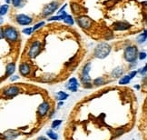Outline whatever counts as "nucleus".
I'll use <instances>...</instances> for the list:
<instances>
[{
    "label": "nucleus",
    "mask_w": 147,
    "mask_h": 140,
    "mask_svg": "<svg viewBox=\"0 0 147 140\" xmlns=\"http://www.w3.org/2000/svg\"><path fill=\"white\" fill-rule=\"evenodd\" d=\"M139 73H140L141 75L145 76V74H146V66H144V68H141V69L139 70Z\"/></svg>",
    "instance_id": "c85d7f7f"
},
{
    "label": "nucleus",
    "mask_w": 147,
    "mask_h": 140,
    "mask_svg": "<svg viewBox=\"0 0 147 140\" xmlns=\"http://www.w3.org/2000/svg\"><path fill=\"white\" fill-rule=\"evenodd\" d=\"M32 32H33V29L30 28V27H28V28H25L23 30V33H24V34H26V35H31Z\"/></svg>",
    "instance_id": "bb28decb"
},
{
    "label": "nucleus",
    "mask_w": 147,
    "mask_h": 140,
    "mask_svg": "<svg viewBox=\"0 0 147 140\" xmlns=\"http://www.w3.org/2000/svg\"><path fill=\"white\" fill-rule=\"evenodd\" d=\"M131 79L132 78L130 77V76L128 75V76H123L121 79H120V81H119V84L120 85H124V84H128L130 81H131Z\"/></svg>",
    "instance_id": "a211bd4d"
},
{
    "label": "nucleus",
    "mask_w": 147,
    "mask_h": 140,
    "mask_svg": "<svg viewBox=\"0 0 147 140\" xmlns=\"http://www.w3.org/2000/svg\"><path fill=\"white\" fill-rule=\"evenodd\" d=\"M15 69H16L15 64L14 63H9L7 66V69H5V74H7V76H11L15 72Z\"/></svg>",
    "instance_id": "2eb2a0df"
},
{
    "label": "nucleus",
    "mask_w": 147,
    "mask_h": 140,
    "mask_svg": "<svg viewBox=\"0 0 147 140\" xmlns=\"http://www.w3.org/2000/svg\"><path fill=\"white\" fill-rule=\"evenodd\" d=\"M91 69V63H87L83 68V73H82V82L84 84H89L91 82V78L89 76V72Z\"/></svg>",
    "instance_id": "423d86ee"
},
{
    "label": "nucleus",
    "mask_w": 147,
    "mask_h": 140,
    "mask_svg": "<svg viewBox=\"0 0 147 140\" xmlns=\"http://www.w3.org/2000/svg\"><path fill=\"white\" fill-rule=\"evenodd\" d=\"M61 123H62V120H55L52 123V128H57Z\"/></svg>",
    "instance_id": "b1692460"
},
{
    "label": "nucleus",
    "mask_w": 147,
    "mask_h": 140,
    "mask_svg": "<svg viewBox=\"0 0 147 140\" xmlns=\"http://www.w3.org/2000/svg\"><path fill=\"white\" fill-rule=\"evenodd\" d=\"M139 58H140L141 60H144V59H145V58H146V53H145V52H142V53H140V54H139Z\"/></svg>",
    "instance_id": "cd10ccee"
},
{
    "label": "nucleus",
    "mask_w": 147,
    "mask_h": 140,
    "mask_svg": "<svg viewBox=\"0 0 147 140\" xmlns=\"http://www.w3.org/2000/svg\"><path fill=\"white\" fill-rule=\"evenodd\" d=\"M4 37V35H3V30L0 28V39Z\"/></svg>",
    "instance_id": "473e14b6"
},
{
    "label": "nucleus",
    "mask_w": 147,
    "mask_h": 140,
    "mask_svg": "<svg viewBox=\"0 0 147 140\" xmlns=\"http://www.w3.org/2000/svg\"><path fill=\"white\" fill-rule=\"evenodd\" d=\"M16 22L22 26L30 25L33 21V19L30 18V16H28L26 15H18L16 16Z\"/></svg>",
    "instance_id": "0eeeda50"
},
{
    "label": "nucleus",
    "mask_w": 147,
    "mask_h": 140,
    "mask_svg": "<svg viewBox=\"0 0 147 140\" xmlns=\"http://www.w3.org/2000/svg\"><path fill=\"white\" fill-rule=\"evenodd\" d=\"M123 74V68H121V66H118V68H115L112 72V75L114 77H119Z\"/></svg>",
    "instance_id": "f3484780"
},
{
    "label": "nucleus",
    "mask_w": 147,
    "mask_h": 140,
    "mask_svg": "<svg viewBox=\"0 0 147 140\" xmlns=\"http://www.w3.org/2000/svg\"><path fill=\"white\" fill-rule=\"evenodd\" d=\"M47 136L51 138V139H53V140H57L58 139V135L56 133H55L53 130H48L47 132Z\"/></svg>",
    "instance_id": "6ab92c4d"
},
{
    "label": "nucleus",
    "mask_w": 147,
    "mask_h": 140,
    "mask_svg": "<svg viewBox=\"0 0 147 140\" xmlns=\"http://www.w3.org/2000/svg\"><path fill=\"white\" fill-rule=\"evenodd\" d=\"M8 5H3L1 7H0V16H4L7 13L8 10Z\"/></svg>",
    "instance_id": "412c9836"
},
{
    "label": "nucleus",
    "mask_w": 147,
    "mask_h": 140,
    "mask_svg": "<svg viewBox=\"0 0 147 140\" xmlns=\"http://www.w3.org/2000/svg\"><path fill=\"white\" fill-rule=\"evenodd\" d=\"M36 140H48L47 138H46L45 137H39Z\"/></svg>",
    "instance_id": "2f4dec72"
},
{
    "label": "nucleus",
    "mask_w": 147,
    "mask_h": 140,
    "mask_svg": "<svg viewBox=\"0 0 147 140\" xmlns=\"http://www.w3.org/2000/svg\"><path fill=\"white\" fill-rule=\"evenodd\" d=\"M115 26L116 30H126L129 28V25L127 23H124V22H118Z\"/></svg>",
    "instance_id": "4468645a"
},
{
    "label": "nucleus",
    "mask_w": 147,
    "mask_h": 140,
    "mask_svg": "<svg viewBox=\"0 0 147 140\" xmlns=\"http://www.w3.org/2000/svg\"><path fill=\"white\" fill-rule=\"evenodd\" d=\"M136 74H137V72H136V71H133V72L131 73V74L129 75V76H130V77H131V78H134Z\"/></svg>",
    "instance_id": "c756f323"
},
{
    "label": "nucleus",
    "mask_w": 147,
    "mask_h": 140,
    "mask_svg": "<svg viewBox=\"0 0 147 140\" xmlns=\"http://www.w3.org/2000/svg\"><path fill=\"white\" fill-rule=\"evenodd\" d=\"M22 1H23V0H12V4H13L14 7H19V5H21Z\"/></svg>",
    "instance_id": "393cba45"
},
{
    "label": "nucleus",
    "mask_w": 147,
    "mask_h": 140,
    "mask_svg": "<svg viewBox=\"0 0 147 140\" xmlns=\"http://www.w3.org/2000/svg\"><path fill=\"white\" fill-rule=\"evenodd\" d=\"M68 97H69V95L63 92V91H60V92L56 93V99H57L58 101H64V100L67 99Z\"/></svg>",
    "instance_id": "dca6fc26"
},
{
    "label": "nucleus",
    "mask_w": 147,
    "mask_h": 140,
    "mask_svg": "<svg viewBox=\"0 0 147 140\" xmlns=\"http://www.w3.org/2000/svg\"><path fill=\"white\" fill-rule=\"evenodd\" d=\"M64 21H65V23L68 24V25H71V26H73V25H74V20H73V18H72L71 16H69V15H66V16H65Z\"/></svg>",
    "instance_id": "aec40b11"
},
{
    "label": "nucleus",
    "mask_w": 147,
    "mask_h": 140,
    "mask_svg": "<svg viewBox=\"0 0 147 140\" xmlns=\"http://www.w3.org/2000/svg\"><path fill=\"white\" fill-rule=\"evenodd\" d=\"M44 24H45V23H44V22H40V23H38V24H36V26H34V27H33V28H32V29H33V31H36V29H38V28H40V27H41L42 26H44Z\"/></svg>",
    "instance_id": "a878e982"
},
{
    "label": "nucleus",
    "mask_w": 147,
    "mask_h": 140,
    "mask_svg": "<svg viewBox=\"0 0 147 140\" xmlns=\"http://www.w3.org/2000/svg\"><path fill=\"white\" fill-rule=\"evenodd\" d=\"M7 3L9 4V3H10V0H7Z\"/></svg>",
    "instance_id": "c9c22d12"
},
{
    "label": "nucleus",
    "mask_w": 147,
    "mask_h": 140,
    "mask_svg": "<svg viewBox=\"0 0 147 140\" xmlns=\"http://www.w3.org/2000/svg\"><path fill=\"white\" fill-rule=\"evenodd\" d=\"M66 88L69 89L70 91L76 92L77 90V88H78V82H77L76 78H75V77L71 78V79L66 84Z\"/></svg>",
    "instance_id": "9d476101"
},
{
    "label": "nucleus",
    "mask_w": 147,
    "mask_h": 140,
    "mask_svg": "<svg viewBox=\"0 0 147 140\" xmlns=\"http://www.w3.org/2000/svg\"><path fill=\"white\" fill-rule=\"evenodd\" d=\"M111 52V47L107 43H101L97 45L94 49V57L103 59L106 57Z\"/></svg>",
    "instance_id": "f257e3e1"
},
{
    "label": "nucleus",
    "mask_w": 147,
    "mask_h": 140,
    "mask_svg": "<svg viewBox=\"0 0 147 140\" xmlns=\"http://www.w3.org/2000/svg\"><path fill=\"white\" fill-rule=\"evenodd\" d=\"M19 93V88L18 87H9L4 90V95L5 97H15Z\"/></svg>",
    "instance_id": "1a4fd4ad"
},
{
    "label": "nucleus",
    "mask_w": 147,
    "mask_h": 140,
    "mask_svg": "<svg viewBox=\"0 0 147 140\" xmlns=\"http://www.w3.org/2000/svg\"><path fill=\"white\" fill-rule=\"evenodd\" d=\"M18 136V134L16 133L15 130H7V132L4 134V137L7 138V140H13Z\"/></svg>",
    "instance_id": "ddd939ff"
},
{
    "label": "nucleus",
    "mask_w": 147,
    "mask_h": 140,
    "mask_svg": "<svg viewBox=\"0 0 147 140\" xmlns=\"http://www.w3.org/2000/svg\"><path fill=\"white\" fill-rule=\"evenodd\" d=\"M77 23L81 27H83V28H89L92 25V20L89 18H87V16H80V18H78Z\"/></svg>",
    "instance_id": "6e6552de"
},
{
    "label": "nucleus",
    "mask_w": 147,
    "mask_h": 140,
    "mask_svg": "<svg viewBox=\"0 0 147 140\" xmlns=\"http://www.w3.org/2000/svg\"><path fill=\"white\" fill-rule=\"evenodd\" d=\"M58 7H59L58 2H55V1L47 5L46 7H44V9H43V16H47L52 15L55 12V11L58 8Z\"/></svg>",
    "instance_id": "39448f33"
},
{
    "label": "nucleus",
    "mask_w": 147,
    "mask_h": 140,
    "mask_svg": "<svg viewBox=\"0 0 147 140\" xmlns=\"http://www.w3.org/2000/svg\"><path fill=\"white\" fill-rule=\"evenodd\" d=\"M48 110H49V104L47 102H43L38 106V113L42 116H46Z\"/></svg>",
    "instance_id": "f8f14e48"
},
{
    "label": "nucleus",
    "mask_w": 147,
    "mask_h": 140,
    "mask_svg": "<svg viewBox=\"0 0 147 140\" xmlns=\"http://www.w3.org/2000/svg\"><path fill=\"white\" fill-rule=\"evenodd\" d=\"M19 71L20 73L23 76H28L30 74L31 72V68H30V66L28 65L27 63H22L19 66Z\"/></svg>",
    "instance_id": "9b49d317"
},
{
    "label": "nucleus",
    "mask_w": 147,
    "mask_h": 140,
    "mask_svg": "<svg viewBox=\"0 0 147 140\" xmlns=\"http://www.w3.org/2000/svg\"><path fill=\"white\" fill-rule=\"evenodd\" d=\"M4 37H5L10 42H16L18 38V32L15 27L7 26L5 27V30L3 31Z\"/></svg>",
    "instance_id": "7ed1b4c3"
},
{
    "label": "nucleus",
    "mask_w": 147,
    "mask_h": 140,
    "mask_svg": "<svg viewBox=\"0 0 147 140\" xmlns=\"http://www.w3.org/2000/svg\"><path fill=\"white\" fill-rule=\"evenodd\" d=\"M104 82H105V80H104V78H103V77H98V78H96V79H95V80L94 81V85H96V86L103 85Z\"/></svg>",
    "instance_id": "5701e85b"
},
{
    "label": "nucleus",
    "mask_w": 147,
    "mask_h": 140,
    "mask_svg": "<svg viewBox=\"0 0 147 140\" xmlns=\"http://www.w3.org/2000/svg\"><path fill=\"white\" fill-rule=\"evenodd\" d=\"M40 49H41V43L39 41L34 42L31 45L29 51H28V57L31 58H35L39 54V52H40Z\"/></svg>",
    "instance_id": "20e7f679"
},
{
    "label": "nucleus",
    "mask_w": 147,
    "mask_h": 140,
    "mask_svg": "<svg viewBox=\"0 0 147 140\" xmlns=\"http://www.w3.org/2000/svg\"><path fill=\"white\" fill-rule=\"evenodd\" d=\"M63 105H64V102H60V103L58 104V106H62Z\"/></svg>",
    "instance_id": "72a5a7b5"
},
{
    "label": "nucleus",
    "mask_w": 147,
    "mask_h": 140,
    "mask_svg": "<svg viewBox=\"0 0 147 140\" xmlns=\"http://www.w3.org/2000/svg\"><path fill=\"white\" fill-rule=\"evenodd\" d=\"M138 57V50L137 47L134 46L127 47L124 50V58L129 63H133L136 61V58Z\"/></svg>",
    "instance_id": "f03ea898"
},
{
    "label": "nucleus",
    "mask_w": 147,
    "mask_h": 140,
    "mask_svg": "<svg viewBox=\"0 0 147 140\" xmlns=\"http://www.w3.org/2000/svg\"><path fill=\"white\" fill-rule=\"evenodd\" d=\"M16 79H18V76H14L11 77V81H15Z\"/></svg>",
    "instance_id": "7c9ffc66"
},
{
    "label": "nucleus",
    "mask_w": 147,
    "mask_h": 140,
    "mask_svg": "<svg viewBox=\"0 0 147 140\" xmlns=\"http://www.w3.org/2000/svg\"><path fill=\"white\" fill-rule=\"evenodd\" d=\"M137 41H138V43H140V44L144 43V42L146 41V31H144V34H142V35H141V36L138 37Z\"/></svg>",
    "instance_id": "4be33fe9"
},
{
    "label": "nucleus",
    "mask_w": 147,
    "mask_h": 140,
    "mask_svg": "<svg viewBox=\"0 0 147 140\" xmlns=\"http://www.w3.org/2000/svg\"><path fill=\"white\" fill-rule=\"evenodd\" d=\"M3 23V18H0V25H1Z\"/></svg>",
    "instance_id": "f704fd0d"
}]
</instances>
